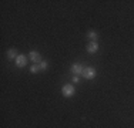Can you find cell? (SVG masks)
<instances>
[{"mask_svg": "<svg viewBox=\"0 0 134 128\" xmlns=\"http://www.w3.org/2000/svg\"><path fill=\"white\" fill-rule=\"evenodd\" d=\"M96 74H97V73H96V70L93 67H84V68H83V73H81V75L87 80H93L96 77Z\"/></svg>", "mask_w": 134, "mask_h": 128, "instance_id": "6da1fadb", "label": "cell"}, {"mask_svg": "<svg viewBox=\"0 0 134 128\" xmlns=\"http://www.w3.org/2000/svg\"><path fill=\"white\" fill-rule=\"evenodd\" d=\"M62 92H63L64 97H71V95H74L76 88H74V85H71V84H66V85H63Z\"/></svg>", "mask_w": 134, "mask_h": 128, "instance_id": "7a4b0ae2", "label": "cell"}, {"mask_svg": "<svg viewBox=\"0 0 134 128\" xmlns=\"http://www.w3.org/2000/svg\"><path fill=\"white\" fill-rule=\"evenodd\" d=\"M26 64H27V57L23 56V54H19L17 59H16V66L23 68V67H26Z\"/></svg>", "mask_w": 134, "mask_h": 128, "instance_id": "3957f363", "label": "cell"}, {"mask_svg": "<svg viewBox=\"0 0 134 128\" xmlns=\"http://www.w3.org/2000/svg\"><path fill=\"white\" fill-rule=\"evenodd\" d=\"M30 60L33 61L34 64H39V63H41L43 60H41V54L39 53V51H30Z\"/></svg>", "mask_w": 134, "mask_h": 128, "instance_id": "277c9868", "label": "cell"}, {"mask_svg": "<svg viewBox=\"0 0 134 128\" xmlns=\"http://www.w3.org/2000/svg\"><path fill=\"white\" fill-rule=\"evenodd\" d=\"M87 51L90 54L97 53V51H98V43H97V41H91V43H88L87 44Z\"/></svg>", "mask_w": 134, "mask_h": 128, "instance_id": "5b68a950", "label": "cell"}, {"mask_svg": "<svg viewBox=\"0 0 134 128\" xmlns=\"http://www.w3.org/2000/svg\"><path fill=\"white\" fill-rule=\"evenodd\" d=\"M83 68H84V67H83L81 64L76 63V64H73V66H71V73H73V74H76V75H79V74H81V73H83Z\"/></svg>", "mask_w": 134, "mask_h": 128, "instance_id": "8992f818", "label": "cell"}, {"mask_svg": "<svg viewBox=\"0 0 134 128\" xmlns=\"http://www.w3.org/2000/svg\"><path fill=\"white\" fill-rule=\"evenodd\" d=\"M87 37L90 38L91 41H97V38H98V34H97V31H94V30H90L87 33Z\"/></svg>", "mask_w": 134, "mask_h": 128, "instance_id": "52a82bcc", "label": "cell"}, {"mask_svg": "<svg viewBox=\"0 0 134 128\" xmlns=\"http://www.w3.org/2000/svg\"><path fill=\"white\" fill-rule=\"evenodd\" d=\"M17 56H19V54H17V51H16L14 49H10V50L7 51V57L10 60H13V59L16 60V59H17Z\"/></svg>", "mask_w": 134, "mask_h": 128, "instance_id": "ba28073f", "label": "cell"}, {"mask_svg": "<svg viewBox=\"0 0 134 128\" xmlns=\"http://www.w3.org/2000/svg\"><path fill=\"white\" fill-rule=\"evenodd\" d=\"M30 71H31V74H36V73H39V71H40V66H39V64H34V66H31Z\"/></svg>", "mask_w": 134, "mask_h": 128, "instance_id": "9c48e42d", "label": "cell"}, {"mask_svg": "<svg viewBox=\"0 0 134 128\" xmlns=\"http://www.w3.org/2000/svg\"><path fill=\"white\" fill-rule=\"evenodd\" d=\"M39 66H40V71H46L47 70V67H49V64H47V61H41V63H39Z\"/></svg>", "mask_w": 134, "mask_h": 128, "instance_id": "30bf717a", "label": "cell"}, {"mask_svg": "<svg viewBox=\"0 0 134 128\" xmlns=\"http://www.w3.org/2000/svg\"><path fill=\"white\" fill-rule=\"evenodd\" d=\"M73 83H76V84H77V83H80V78H79V75H74V77H73Z\"/></svg>", "mask_w": 134, "mask_h": 128, "instance_id": "8fae6325", "label": "cell"}]
</instances>
